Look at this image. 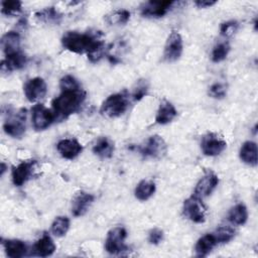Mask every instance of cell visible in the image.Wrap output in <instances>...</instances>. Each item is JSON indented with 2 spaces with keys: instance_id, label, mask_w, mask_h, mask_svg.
<instances>
[{
  "instance_id": "obj_7",
  "label": "cell",
  "mask_w": 258,
  "mask_h": 258,
  "mask_svg": "<svg viewBox=\"0 0 258 258\" xmlns=\"http://www.w3.org/2000/svg\"><path fill=\"white\" fill-rule=\"evenodd\" d=\"M182 213L185 218L194 223L201 224L206 221V207L202 199L195 195L190 196L183 202Z\"/></svg>"
},
{
  "instance_id": "obj_5",
  "label": "cell",
  "mask_w": 258,
  "mask_h": 258,
  "mask_svg": "<svg viewBox=\"0 0 258 258\" xmlns=\"http://www.w3.org/2000/svg\"><path fill=\"white\" fill-rule=\"evenodd\" d=\"M167 151V145L164 139L159 135L148 137L139 147V152L144 158H162Z\"/></svg>"
},
{
  "instance_id": "obj_10",
  "label": "cell",
  "mask_w": 258,
  "mask_h": 258,
  "mask_svg": "<svg viewBox=\"0 0 258 258\" xmlns=\"http://www.w3.org/2000/svg\"><path fill=\"white\" fill-rule=\"evenodd\" d=\"M26 99L29 102H38L43 99L47 92V86L42 78L35 77L28 80L23 88Z\"/></svg>"
},
{
  "instance_id": "obj_27",
  "label": "cell",
  "mask_w": 258,
  "mask_h": 258,
  "mask_svg": "<svg viewBox=\"0 0 258 258\" xmlns=\"http://www.w3.org/2000/svg\"><path fill=\"white\" fill-rule=\"evenodd\" d=\"M70 229V219L66 216L56 217L50 227V232L55 237L64 236Z\"/></svg>"
},
{
  "instance_id": "obj_38",
  "label": "cell",
  "mask_w": 258,
  "mask_h": 258,
  "mask_svg": "<svg viewBox=\"0 0 258 258\" xmlns=\"http://www.w3.org/2000/svg\"><path fill=\"white\" fill-rule=\"evenodd\" d=\"M217 1H212V0H196L195 5L198 6L199 8H209L213 5H215Z\"/></svg>"
},
{
  "instance_id": "obj_24",
  "label": "cell",
  "mask_w": 258,
  "mask_h": 258,
  "mask_svg": "<svg viewBox=\"0 0 258 258\" xmlns=\"http://www.w3.org/2000/svg\"><path fill=\"white\" fill-rule=\"evenodd\" d=\"M217 240L213 233L206 234L202 236L196 243L195 251L196 255L199 257H205L207 256L217 245Z\"/></svg>"
},
{
  "instance_id": "obj_17",
  "label": "cell",
  "mask_w": 258,
  "mask_h": 258,
  "mask_svg": "<svg viewBox=\"0 0 258 258\" xmlns=\"http://www.w3.org/2000/svg\"><path fill=\"white\" fill-rule=\"evenodd\" d=\"M55 251V244L51 237L43 233L42 236L34 243L33 245V253L39 257H47L53 254Z\"/></svg>"
},
{
  "instance_id": "obj_18",
  "label": "cell",
  "mask_w": 258,
  "mask_h": 258,
  "mask_svg": "<svg viewBox=\"0 0 258 258\" xmlns=\"http://www.w3.org/2000/svg\"><path fill=\"white\" fill-rule=\"evenodd\" d=\"M27 61V57L21 51L16 53L6 55L5 58L1 61V72L2 73H10L15 70L22 69Z\"/></svg>"
},
{
  "instance_id": "obj_34",
  "label": "cell",
  "mask_w": 258,
  "mask_h": 258,
  "mask_svg": "<svg viewBox=\"0 0 258 258\" xmlns=\"http://www.w3.org/2000/svg\"><path fill=\"white\" fill-rule=\"evenodd\" d=\"M147 91H148V84H147V82L144 81V80L138 81L137 84H136V87L134 88L133 93H132L133 100L135 102L136 101H140L147 94Z\"/></svg>"
},
{
  "instance_id": "obj_39",
  "label": "cell",
  "mask_w": 258,
  "mask_h": 258,
  "mask_svg": "<svg viewBox=\"0 0 258 258\" xmlns=\"http://www.w3.org/2000/svg\"><path fill=\"white\" fill-rule=\"evenodd\" d=\"M5 170H6V165H5L4 162H2V163H1V172H0V174L3 175L4 172H5Z\"/></svg>"
},
{
  "instance_id": "obj_11",
  "label": "cell",
  "mask_w": 258,
  "mask_h": 258,
  "mask_svg": "<svg viewBox=\"0 0 258 258\" xmlns=\"http://www.w3.org/2000/svg\"><path fill=\"white\" fill-rule=\"evenodd\" d=\"M174 1H148L140 7V13L144 17L159 18L164 16L172 7Z\"/></svg>"
},
{
  "instance_id": "obj_30",
  "label": "cell",
  "mask_w": 258,
  "mask_h": 258,
  "mask_svg": "<svg viewBox=\"0 0 258 258\" xmlns=\"http://www.w3.org/2000/svg\"><path fill=\"white\" fill-rule=\"evenodd\" d=\"M230 44L227 41H223V42H219L218 44H216L212 50V54H211V58L214 62H220L222 60H224L229 51H230Z\"/></svg>"
},
{
  "instance_id": "obj_8",
  "label": "cell",
  "mask_w": 258,
  "mask_h": 258,
  "mask_svg": "<svg viewBox=\"0 0 258 258\" xmlns=\"http://www.w3.org/2000/svg\"><path fill=\"white\" fill-rule=\"evenodd\" d=\"M183 50V42L182 37L177 31H171L166 39L164 50H163V58L167 62H173L179 59Z\"/></svg>"
},
{
  "instance_id": "obj_29",
  "label": "cell",
  "mask_w": 258,
  "mask_h": 258,
  "mask_svg": "<svg viewBox=\"0 0 258 258\" xmlns=\"http://www.w3.org/2000/svg\"><path fill=\"white\" fill-rule=\"evenodd\" d=\"M109 24L112 25H122L128 22L130 19V12L126 9L115 10L111 14L107 15L106 17Z\"/></svg>"
},
{
  "instance_id": "obj_23",
  "label": "cell",
  "mask_w": 258,
  "mask_h": 258,
  "mask_svg": "<svg viewBox=\"0 0 258 258\" xmlns=\"http://www.w3.org/2000/svg\"><path fill=\"white\" fill-rule=\"evenodd\" d=\"M114 142L106 136L100 137L93 146V152L101 158H110L114 153Z\"/></svg>"
},
{
  "instance_id": "obj_1",
  "label": "cell",
  "mask_w": 258,
  "mask_h": 258,
  "mask_svg": "<svg viewBox=\"0 0 258 258\" xmlns=\"http://www.w3.org/2000/svg\"><path fill=\"white\" fill-rule=\"evenodd\" d=\"M100 33H81L78 31H67L61 37L62 46L75 53H87L92 62L99 61L105 50Z\"/></svg>"
},
{
  "instance_id": "obj_4",
  "label": "cell",
  "mask_w": 258,
  "mask_h": 258,
  "mask_svg": "<svg viewBox=\"0 0 258 258\" xmlns=\"http://www.w3.org/2000/svg\"><path fill=\"white\" fill-rule=\"evenodd\" d=\"M126 237L127 231L124 227H114L107 234L105 240V250L112 255L121 254L123 251H126L128 249L125 244Z\"/></svg>"
},
{
  "instance_id": "obj_32",
  "label": "cell",
  "mask_w": 258,
  "mask_h": 258,
  "mask_svg": "<svg viewBox=\"0 0 258 258\" xmlns=\"http://www.w3.org/2000/svg\"><path fill=\"white\" fill-rule=\"evenodd\" d=\"M22 3L17 0H5L1 2V13L7 16L18 14L21 11Z\"/></svg>"
},
{
  "instance_id": "obj_26",
  "label": "cell",
  "mask_w": 258,
  "mask_h": 258,
  "mask_svg": "<svg viewBox=\"0 0 258 258\" xmlns=\"http://www.w3.org/2000/svg\"><path fill=\"white\" fill-rule=\"evenodd\" d=\"M248 219V211L244 204H237L231 208L228 214V220L233 225H244Z\"/></svg>"
},
{
  "instance_id": "obj_15",
  "label": "cell",
  "mask_w": 258,
  "mask_h": 258,
  "mask_svg": "<svg viewBox=\"0 0 258 258\" xmlns=\"http://www.w3.org/2000/svg\"><path fill=\"white\" fill-rule=\"evenodd\" d=\"M56 150L61 157L66 159H74L83 151V146L75 138H66L57 142Z\"/></svg>"
},
{
  "instance_id": "obj_16",
  "label": "cell",
  "mask_w": 258,
  "mask_h": 258,
  "mask_svg": "<svg viewBox=\"0 0 258 258\" xmlns=\"http://www.w3.org/2000/svg\"><path fill=\"white\" fill-rule=\"evenodd\" d=\"M94 196L85 191H80L73 200L72 213L75 217L84 216L94 202Z\"/></svg>"
},
{
  "instance_id": "obj_33",
  "label": "cell",
  "mask_w": 258,
  "mask_h": 258,
  "mask_svg": "<svg viewBox=\"0 0 258 258\" xmlns=\"http://www.w3.org/2000/svg\"><path fill=\"white\" fill-rule=\"evenodd\" d=\"M227 94V87L223 83H215L209 88V95L215 99H223Z\"/></svg>"
},
{
  "instance_id": "obj_31",
  "label": "cell",
  "mask_w": 258,
  "mask_h": 258,
  "mask_svg": "<svg viewBox=\"0 0 258 258\" xmlns=\"http://www.w3.org/2000/svg\"><path fill=\"white\" fill-rule=\"evenodd\" d=\"M213 234H214L218 244L219 243H227L235 237L236 231L234 228H232L230 226H221V227L217 228V230Z\"/></svg>"
},
{
  "instance_id": "obj_13",
  "label": "cell",
  "mask_w": 258,
  "mask_h": 258,
  "mask_svg": "<svg viewBox=\"0 0 258 258\" xmlns=\"http://www.w3.org/2000/svg\"><path fill=\"white\" fill-rule=\"evenodd\" d=\"M36 161L35 160H26L22 161L16 166L12 167V181L14 185L21 186L33 175Z\"/></svg>"
},
{
  "instance_id": "obj_35",
  "label": "cell",
  "mask_w": 258,
  "mask_h": 258,
  "mask_svg": "<svg viewBox=\"0 0 258 258\" xmlns=\"http://www.w3.org/2000/svg\"><path fill=\"white\" fill-rule=\"evenodd\" d=\"M238 22L235 20H230V21H226L224 23L221 24L220 26V32L223 36L225 37H229L232 36L238 29Z\"/></svg>"
},
{
  "instance_id": "obj_36",
  "label": "cell",
  "mask_w": 258,
  "mask_h": 258,
  "mask_svg": "<svg viewBox=\"0 0 258 258\" xmlns=\"http://www.w3.org/2000/svg\"><path fill=\"white\" fill-rule=\"evenodd\" d=\"M60 90H72V89H79L81 88L80 83L71 75H67L60 79L59 82Z\"/></svg>"
},
{
  "instance_id": "obj_21",
  "label": "cell",
  "mask_w": 258,
  "mask_h": 258,
  "mask_svg": "<svg viewBox=\"0 0 258 258\" xmlns=\"http://www.w3.org/2000/svg\"><path fill=\"white\" fill-rule=\"evenodd\" d=\"M2 245L4 247L6 255L10 258L23 257L27 251L26 244L18 239L2 240Z\"/></svg>"
},
{
  "instance_id": "obj_2",
  "label": "cell",
  "mask_w": 258,
  "mask_h": 258,
  "mask_svg": "<svg viewBox=\"0 0 258 258\" xmlns=\"http://www.w3.org/2000/svg\"><path fill=\"white\" fill-rule=\"evenodd\" d=\"M86 99V92L82 89L61 90L60 94L51 102L52 113L55 120L67 119L78 112Z\"/></svg>"
},
{
  "instance_id": "obj_20",
  "label": "cell",
  "mask_w": 258,
  "mask_h": 258,
  "mask_svg": "<svg viewBox=\"0 0 258 258\" xmlns=\"http://www.w3.org/2000/svg\"><path fill=\"white\" fill-rule=\"evenodd\" d=\"M1 46L6 55L20 51V35L16 31H8L1 38Z\"/></svg>"
},
{
  "instance_id": "obj_3",
  "label": "cell",
  "mask_w": 258,
  "mask_h": 258,
  "mask_svg": "<svg viewBox=\"0 0 258 258\" xmlns=\"http://www.w3.org/2000/svg\"><path fill=\"white\" fill-rule=\"evenodd\" d=\"M129 107V95L126 91L110 95L102 104L100 113L108 118L122 116Z\"/></svg>"
},
{
  "instance_id": "obj_19",
  "label": "cell",
  "mask_w": 258,
  "mask_h": 258,
  "mask_svg": "<svg viewBox=\"0 0 258 258\" xmlns=\"http://www.w3.org/2000/svg\"><path fill=\"white\" fill-rule=\"evenodd\" d=\"M176 116H177V111L174 108V106L170 102L163 100L159 104L158 110L156 112L155 122L160 125H165L170 123Z\"/></svg>"
},
{
  "instance_id": "obj_12",
  "label": "cell",
  "mask_w": 258,
  "mask_h": 258,
  "mask_svg": "<svg viewBox=\"0 0 258 258\" xmlns=\"http://www.w3.org/2000/svg\"><path fill=\"white\" fill-rule=\"evenodd\" d=\"M227 143L215 133H208L201 141V149L207 156H217L226 149Z\"/></svg>"
},
{
  "instance_id": "obj_25",
  "label": "cell",
  "mask_w": 258,
  "mask_h": 258,
  "mask_svg": "<svg viewBox=\"0 0 258 258\" xmlns=\"http://www.w3.org/2000/svg\"><path fill=\"white\" fill-rule=\"evenodd\" d=\"M155 189H156V186L152 180L143 179L136 185L134 195L137 200L143 202L150 199L154 195Z\"/></svg>"
},
{
  "instance_id": "obj_28",
  "label": "cell",
  "mask_w": 258,
  "mask_h": 258,
  "mask_svg": "<svg viewBox=\"0 0 258 258\" xmlns=\"http://www.w3.org/2000/svg\"><path fill=\"white\" fill-rule=\"evenodd\" d=\"M35 17L41 21L48 23H59L61 19V14L56 11L54 7H46L45 9L36 12Z\"/></svg>"
},
{
  "instance_id": "obj_37",
  "label": "cell",
  "mask_w": 258,
  "mask_h": 258,
  "mask_svg": "<svg viewBox=\"0 0 258 258\" xmlns=\"http://www.w3.org/2000/svg\"><path fill=\"white\" fill-rule=\"evenodd\" d=\"M163 240V231L159 228L152 229L148 234V242L152 245H158Z\"/></svg>"
},
{
  "instance_id": "obj_6",
  "label": "cell",
  "mask_w": 258,
  "mask_h": 258,
  "mask_svg": "<svg viewBox=\"0 0 258 258\" xmlns=\"http://www.w3.org/2000/svg\"><path fill=\"white\" fill-rule=\"evenodd\" d=\"M25 120H26L25 109H20L16 113L9 114L8 118L5 120L3 124L4 132L13 138L21 137L26 130Z\"/></svg>"
},
{
  "instance_id": "obj_22",
  "label": "cell",
  "mask_w": 258,
  "mask_h": 258,
  "mask_svg": "<svg viewBox=\"0 0 258 258\" xmlns=\"http://www.w3.org/2000/svg\"><path fill=\"white\" fill-rule=\"evenodd\" d=\"M240 159L250 165V166H256L257 165V144L254 141H245L239 152Z\"/></svg>"
},
{
  "instance_id": "obj_14",
  "label": "cell",
  "mask_w": 258,
  "mask_h": 258,
  "mask_svg": "<svg viewBox=\"0 0 258 258\" xmlns=\"http://www.w3.org/2000/svg\"><path fill=\"white\" fill-rule=\"evenodd\" d=\"M218 184H219L218 175L214 171L209 170L204 174L203 177L200 178V180L196 184L194 195L203 200L204 198L210 196L214 191V189L217 187Z\"/></svg>"
},
{
  "instance_id": "obj_9",
  "label": "cell",
  "mask_w": 258,
  "mask_h": 258,
  "mask_svg": "<svg viewBox=\"0 0 258 258\" xmlns=\"http://www.w3.org/2000/svg\"><path fill=\"white\" fill-rule=\"evenodd\" d=\"M32 125L33 128L37 131L44 130L48 128L51 123L55 120L54 115L51 110L47 109L42 104H36L32 108Z\"/></svg>"
}]
</instances>
